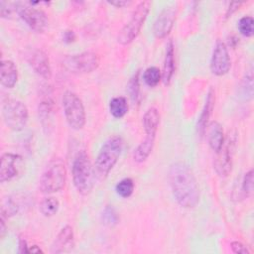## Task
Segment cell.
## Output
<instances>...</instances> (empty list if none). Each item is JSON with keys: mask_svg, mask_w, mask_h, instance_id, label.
I'll return each mask as SVG.
<instances>
[{"mask_svg": "<svg viewBox=\"0 0 254 254\" xmlns=\"http://www.w3.org/2000/svg\"><path fill=\"white\" fill-rule=\"evenodd\" d=\"M116 193L121 197L127 198L131 196L134 191V182L130 178H125L117 183L115 187Z\"/></svg>", "mask_w": 254, "mask_h": 254, "instance_id": "484cf974", "label": "cell"}, {"mask_svg": "<svg viewBox=\"0 0 254 254\" xmlns=\"http://www.w3.org/2000/svg\"><path fill=\"white\" fill-rule=\"evenodd\" d=\"M102 221L108 226H113L118 222V215L112 206H106L101 215Z\"/></svg>", "mask_w": 254, "mask_h": 254, "instance_id": "f1b7e54d", "label": "cell"}, {"mask_svg": "<svg viewBox=\"0 0 254 254\" xmlns=\"http://www.w3.org/2000/svg\"><path fill=\"white\" fill-rule=\"evenodd\" d=\"M19 210V205L17 201L12 198V197H7L3 200L2 202V207H1V216L3 217H11L15 215Z\"/></svg>", "mask_w": 254, "mask_h": 254, "instance_id": "83f0119b", "label": "cell"}, {"mask_svg": "<svg viewBox=\"0 0 254 254\" xmlns=\"http://www.w3.org/2000/svg\"><path fill=\"white\" fill-rule=\"evenodd\" d=\"M39 114L41 116L43 124L46 121L49 125V121L52 120L54 115V100L51 96H45L41 100L39 104Z\"/></svg>", "mask_w": 254, "mask_h": 254, "instance_id": "603a6c76", "label": "cell"}, {"mask_svg": "<svg viewBox=\"0 0 254 254\" xmlns=\"http://www.w3.org/2000/svg\"><path fill=\"white\" fill-rule=\"evenodd\" d=\"M160 123V113L157 108H149L143 116V127L146 136H151L156 138V133Z\"/></svg>", "mask_w": 254, "mask_h": 254, "instance_id": "d6986e66", "label": "cell"}, {"mask_svg": "<svg viewBox=\"0 0 254 254\" xmlns=\"http://www.w3.org/2000/svg\"><path fill=\"white\" fill-rule=\"evenodd\" d=\"M29 64L40 76L49 79L52 75L49 57L42 50H35L29 57Z\"/></svg>", "mask_w": 254, "mask_h": 254, "instance_id": "5bb4252c", "label": "cell"}, {"mask_svg": "<svg viewBox=\"0 0 254 254\" xmlns=\"http://www.w3.org/2000/svg\"><path fill=\"white\" fill-rule=\"evenodd\" d=\"M75 39V35L72 31H65L64 34V40L66 43H71L73 42Z\"/></svg>", "mask_w": 254, "mask_h": 254, "instance_id": "836d02e7", "label": "cell"}, {"mask_svg": "<svg viewBox=\"0 0 254 254\" xmlns=\"http://www.w3.org/2000/svg\"><path fill=\"white\" fill-rule=\"evenodd\" d=\"M138 73L136 72V74L131 78L130 82H129V92L130 95L132 97L133 100H137V98L139 97V80H138Z\"/></svg>", "mask_w": 254, "mask_h": 254, "instance_id": "4dcf8cb0", "label": "cell"}, {"mask_svg": "<svg viewBox=\"0 0 254 254\" xmlns=\"http://www.w3.org/2000/svg\"><path fill=\"white\" fill-rule=\"evenodd\" d=\"M2 115L6 125L14 131L24 129L29 119L27 106L16 99H9L3 104Z\"/></svg>", "mask_w": 254, "mask_h": 254, "instance_id": "52a82bcc", "label": "cell"}, {"mask_svg": "<svg viewBox=\"0 0 254 254\" xmlns=\"http://www.w3.org/2000/svg\"><path fill=\"white\" fill-rule=\"evenodd\" d=\"M66 180V170L64 164L60 159L51 161L43 172L39 187L44 193H53L61 190Z\"/></svg>", "mask_w": 254, "mask_h": 254, "instance_id": "277c9868", "label": "cell"}, {"mask_svg": "<svg viewBox=\"0 0 254 254\" xmlns=\"http://www.w3.org/2000/svg\"><path fill=\"white\" fill-rule=\"evenodd\" d=\"M207 139H208V144H209L210 148L214 152L218 153L224 144L223 129H222V126L218 122L212 121L209 124Z\"/></svg>", "mask_w": 254, "mask_h": 254, "instance_id": "ac0fdd59", "label": "cell"}, {"mask_svg": "<svg viewBox=\"0 0 254 254\" xmlns=\"http://www.w3.org/2000/svg\"><path fill=\"white\" fill-rule=\"evenodd\" d=\"M241 190H242L244 196H246V197L252 193V190H253V171L252 170L248 171L244 175Z\"/></svg>", "mask_w": 254, "mask_h": 254, "instance_id": "f546056e", "label": "cell"}, {"mask_svg": "<svg viewBox=\"0 0 254 254\" xmlns=\"http://www.w3.org/2000/svg\"><path fill=\"white\" fill-rule=\"evenodd\" d=\"M213 105H214V92L212 89H210L209 92L207 93L204 107H203L200 117L198 118V121H197V132L200 136H202L204 134L207 121H208L211 111L213 109Z\"/></svg>", "mask_w": 254, "mask_h": 254, "instance_id": "ffe728a7", "label": "cell"}, {"mask_svg": "<svg viewBox=\"0 0 254 254\" xmlns=\"http://www.w3.org/2000/svg\"><path fill=\"white\" fill-rule=\"evenodd\" d=\"M109 111L114 118H122L128 112V103L125 97H113L109 102Z\"/></svg>", "mask_w": 254, "mask_h": 254, "instance_id": "7402d4cb", "label": "cell"}, {"mask_svg": "<svg viewBox=\"0 0 254 254\" xmlns=\"http://www.w3.org/2000/svg\"><path fill=\"white\" fill-rule=\"evenodd\" d=\"M154 143H155V137L146 136L145 140L142 141L139 144V146L135 149L134 154H133L134 160L138 163L144 162L151 154L153 147H154Z\"/></svg>", "mask_w": 254, "mask_h": 254, "instance_id": "44dd1931", "label": "cell"}, {"mask_svg": "<svg viewBox=\"0 0 254 254\" xmlns=\"http://www.w3.org/2000/svg\"><path fill=\"white\" fill-rule=\"evenodd\" d=\"M177 15V9L174 6L164 8L154 22L153 33L156 38H166L173 29Z\"/></svg>", "mask_w": 254, "mask_h": 254, "instance_id": "4fadbf2b", "label": "cell"}, {"mask_svg": "<svg viewBox=\"0 0 254 254\" xmlns=\"http://www.w3.org/2000/svg\"><path fill=\"white\" fill-rule=\"evenodd\" d=\"M99 58L93 52H84L64 58L63 64L69 72L88 73L95 70L99 65Z\"/></svg>", "mask_w": 254, "mask_h": 254, "instance_id": "ba28073f", "label": "cell"}, {"mask_svg": "<svg viewBox=\"0 0 254 254\" xmlns=\"http://www.w3.org/2000/svg\"><path fill=\"white\" fill-rule=\"evenodd\" d=\"M169 183L177 202L185 208L194 207L199 200V188L190 168L183 162L174 163L169 170Z\"/></svg>", "mask_w": 254, "mask_h": 254, "instance_id": "6da1fadb", "label": "cell"}, {"mask_svg": "<svg viewBox=\"0 0 254 254\" xmlns=\"http://www.w3.org/2000/svg\"><path fill=\"white\" fill-rule=\"evenodd\" d=\"M108 3L112 6H116L117 8H122V7L128 6L131 2L130 1H125V0H120V1L117 0V1H109Z\"/></svg>", "mask_w": 254, "mask_h": 254, "instance_id": "d6a6232c", "label": "cell"}, {"mask_svg": "<svg viewBox=\"0 0 254 254\" xmlns=\"http://www.w3.org/2000/svg\"><path fill=\"white\" fill-rule=\"evenodd\" d=\"M18 15L30 27V29L37 33H44L48 28V17L41 9L33 6H23L20 4Z\"/></svg>", "mask_w": 254, "mask_h": 254, "instance_id": "9c48e42d", "label": "cell"}, {"mask_svg": "<svg viewBox=\"0 0 254 254\" xmlns=\"http://www.w3.org/2000/svg\"><path fill=\"white\" fill-rule=\"evenodd\" d=\"M166 55L164 61V67L162 71V80L164 84H169L172 76L175 71V51H174V44L172 41H169L166 47Z\"/></svg>", "mask_w": 254, "mask_h": 254, "instance_id": "e0dca14e", "label": "cell"}, {"mask_svg": "<svg viewBox=\"0 0 254 254\" xmlns=\"http://www.w3.org/2000/svg\"><path fill=\"white\" fill-rule=\"evenodd\" d=\"M230 247L234 253H241V254H249V249L240 241H232Z\"/></svg>", "mask_w": 254, "mask_h": 254, "instance_id": "1f68e13d", "label": "cell"}, {"mask_svg": "<svg viewBox=\"0 0 254 254\" xmlns=\"http://www.w3.org/2000/svg\"><path fill=\"white\" fill-rule=\"evenodd\" d=\"M63 107L69 127L74 130L82 129L85 124L86 116L81 99L75 93L66 91L63 96Z\"/></svg>", "mask_w": 254, "mask_h": 254, "instance_id": "8992f818", "label": "cell"}, {"mask_svg": "<svg viewBox=\"0 0 254 254\" xmlns=\"http://www.w3.org/2000/svg\"><path fill=\"white\" fill-rule=\"evenodd\" d=\"M24 170L23 158L14 153H5L1 157L0 182H9L22 174Z\"/></svg>", "mask_w": 254, "mask_h": 254, "instance_id": "30bf717a", "label": "cell"}, {"mask_svg": "<svg viewBox=\"0 0 254 254\" xmlns=\"http://www.w3.org/2000/svg\"><path fill=\"white\" fill-rule=\"evenodd\" d=\"M230 66L231 62L226 45L221 41H217L210 60V70L213 74L221 76L229 71Z\"/></svg>", "mask_w": 254, "mask_h": 254, "instance_id": "8fae6325", "label": "cell"}, {"mask_svg": "<svg viewBox=\"0 0 254 254\" xmlns=\"http://www.w3.org/2000/svg\"><path fill=\"white\" fill-rule=\"evenodd\" d=\"M60 207V202L53 196L45 197L40 203V211L44 216L50 217L55 215Z\"/></svg>", "mask_w": 254, "mask_h": 254, "instance_id": "cb8c5ba5", "label": "cell"}, {"mask_svg": "<svg viewBox=\"0 0 254 254\" xmlns=\"http://www.w3.org/2000/svg\"><path fill=\"white\" fill-rule=\"evenodd\" d=\"M74 246V236L72 228L69 225H65L61 229L57 235L54 244L52 246V251L55 253H63L70 251Z\"/></svg>", "mask_w": 254, "mask_h": 254, "instance_id": "9a60e30c", "label": "cell"}, {"mask_svg": "<svg viewBox=\"0 0 254 254\" xmlns=\"http://www.w3.org/2000/svg\"><path fill=\"white\" fill-rule=\"evenodd\" d=\"M71 173L76 190L82 195L88 194L94 186L95 170L85 151H80L76 154L72 163Z\"/></svg>", "mask_w": 254, "mask_h": 254, "instance_id": "7a4b0ae2", "label": "cell"}, {"mask_svg": "<svg viewBox=\"0 0 254 254\" xmlns=\"http://www.w3.org/2000/svg\"><path fill=\"white\" fill-rule=\"evenodd\" d=\"M6 231V225H5V221H4V217L1 216V227H0V233H1V237L4 236Z\"/></svg>", "mask_w": 254, "mask_h": 254, "instance_id": "d590c367", "label": "cell"}, {"mask_svg": "<svg viewBox=\"0 0 254 254\" xmlns=\"http://www.w3.org/2000/svg\"><path fill=\"white\" fill-rule=\"evenodd\" d=\"M0 80L1 84L7 88H12L16 84L18 80V69L12 61H2Z\"/></svg>", "mask_w": 254, "mask_h": 254, "instance_id": "2e32d148", "label": "cell"}, {"mask_svg": "<svg viewBox=\"0 0 254 254\" xmlns=\"http://www.w3.org/2000/svg\"><path fill=\"white\" fill-rule=\"evenodd\" d=\"M224 143L214 161V169L220 177H227L231 173L235 140L233 137H228Z\"/></svg>", "mask_w": 254, "mask_h": 254, "instance_id": "7c38bea8", "label": "cell"}, {"mask_svg": "<svg viewBox=\"0 0 254 254\" xmlns=\"http://www.w3.org/2000/svg\"><path fill=\"white\" fill-rule=\"evenodd\" d=\"M123 149V141L118 136L109 138L101 147L95 160V174L104 179L117 163Z\"/></svg>", "mask_w": 254, "mask_h": 254, "instance_id": "3957f363", "label": "cell"}, {"mask_svg": "<svg viewBox=\"0 0 254 254\" xmlns=\"http://www.w3.org/2000/svg\"><path fill=\"white\" fill-rule=\"evenodd\" d=\"M40 253V252H43L37 245H33V246H28V253Z\"/></svg>", "mask_w": 254, "mask_h": 254, "instance_id": "e575fe53", "label": "cell"}, {"mask_svg": "<svg viewBox=\"0 0 254 254\" xmlns=\"http://www.w3.org/2000/svg\"><path fill=\"white\" fill-rule=\"evenodd\" d=\"M143 79L148 86L154 87L158 85L160 80L162 79L161 70L157 66H150L145 69L143 73Z\"/></svg>", "mask_w": 254, "mask_h": 254, "instance_id": "d4e9b609", "label": "cell"}, {"mask_svg": "<svg viewBox=\"0 0 254 254\" xmlns=\"http://www.w3.org/2000/svg\"><path fill=\"white\" fill-rule=\"evenodd\" d=\"M149 10L150 2L144 1L137 5L129 22L121 29V31L118 34L117 42L119 44L128 45L136 39L148 16Z\"/></svg>", "mask_w": 254, "mask_h": 254, "instance_id": "5b68a950", "label": "cell"}, {"mask_svg": "<svg viewBox=\"0 0 254 254\" xmlns=\"http://www.w3.org/2000/svg\"><path fill=\"white\" fill-rule=\"evenodd\" d=\"M238 30L244 37H251L254 34V20L250 16L242 17L238 22Z\"/></svg>", "mask_w": 254, "mask_h": 254, "instance_id": "4316f807", "label": "cell"}]
</instances>
